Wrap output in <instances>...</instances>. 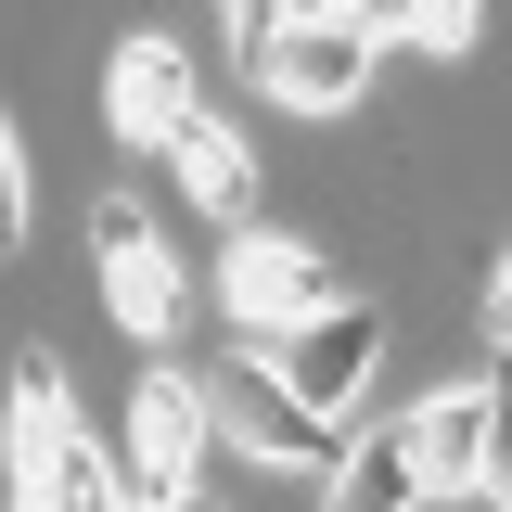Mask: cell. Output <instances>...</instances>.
<instances>
[{
  "label": "cell",
  "instance_id": "1",
  "mask_svg": "<svg viewBox=\"0 0 512 512\" xmlns=\"http://www.w3.org/2000/svg\"><path fill=\"white\" fill-rule=\"evenodd\" d=\"M205 410H218V423H231V436H244L269 474H333V461H346V423H333L320 397H295L269 346L218 359V372H205Z\"/></svg>",
  "mask_w": 512,
  "mask_h": 512
},
{
  "label": "cell",
  "instance_id": "2",
  "mask_svg": "<svg viewBox=\"0 0 512 512\" xmlns=\"http://www.w3.org/2000/svg\"><path fill=\"white\" fill-rule=\"evenodd\" d=\"M90 256H103V308H116L141 346H167V333H180V256L154 244V218H141L128 192L90 205Z\"/></svg>",
  "mask_w": 512,
  "mask_h": 512
},
{
  "label": "cell",
  "instance_id": "3",
  "mask_svg": "<svg viewBox=\"0 0 512 512\" xmlns=\"http://www.w3.org/2000/svg\"><path fill=\"white\" fill-rule=\"evenodd\" d=\"M372 52H384L372 26H346V13L320 0V13H295V26L269 39V64H256V77H269L295 116H346V103L372 90Z\"/></svg>",
  "mask_w": 512,
  "mask_h": 512
},
{
  "label": "cell",
  "instance_id": "4",
  "mask_svg": "<svg viewBox=\"0 0 512 512\" xmlns=\"http://www.w3.org/2000/svg\"><path fill=\"white\" fill-rule=\"evenodd\" d=\"M218 295H231V320H244V333H295V320L346 308V282H333L308 244H282V231H244V244L218 256Z\"/></svg>",
  "mask_w": 512,
  "mask_h": 512
},
{
  "label": "cell",
  "instance_id": "5",
  "mask_svg": "<svg viewBox=\"0 0 512 512\" xmlns=\"http://www.w3.org/2000/svg\"><path fill=\"white\" fill-rule=\"evenodd\" d=\"M205 384L192 372H141L128 397V474H141V500H192V461H205Z\"/></svg>",
  "mask_w": 512,
  "mask_h": 512
},
{
  "label": "cell",
  "instance_id": "6",
  "mask_svg": "<svg viewBox=\"0 0 512 512\" xmlns=\"http://www.w3.org/2000/svg\"><path fill=\"white\" fill-rule=\"evenodd\" d=\"M256 346L282 359V384H295V397H320V410L346 423V397H359V384H372V359H384V320L359 308V295H346V308L295 320V333H256Z\"/></svg>",
  "mask_w": 512,
  "mask_h": 512
},
{
  "label": "cell",
  "instance_id": "7",
  "mask_svg": "<svg viewBox=\"0 0 512 512\" xmlns=\"http://www.w3.org/2000/svg\"><path fill=\"white\" fill-rule=\"evenodd\" d=\"M103 116H116V141H141V154H167L205 103H192V52L180 39H116V77H103Z\"/></svg>",
  "mask_w": 512,
  "mask_h": 512
},
{
  "label": "cell",
  "instance_id": "8",
  "mask_svg": "<svg viewBox=\"0 0 512 512\" xmlns=\"http://www.w3.org/2000/svg\"><path fill=\"white\" fill-rule=\"evenodd\" d=\"M410 448H423V487L436 500H487V384H448L410 410Z\"/></svg>",
  "mask_w": 512,
  "mask_h": 512
},
{
  "label": "cell",
  "instance_id": "9",
  "mask_svg": "<svg viewBox=\"0 0 512 512\" xmlns=\"http://www.w3.org/2000/svg\"><path fill=\"white\" fill-rule=\"evenodd\" d=\"M64 448H77V410H64V372L52 359H26L13 372V500H39L64 474Z\"/></svg>",
  "mask_w": 512,
  "mask_h": 512
},
{
  "label": "cell",
  "instance_id": "10",
  "mask_svg": "<svg viewBox=\"0 0 512 512\" xmlns=\"http://www.w3.org/2000/svg\"><path fill=\"white\" fill-rule=\"evenodd\" d=\"M423 500H436V487H423V448H410V423L333 461V512H423Z\"/></svg>",
  "mask_w": 512,
  "mask_h": 512
},
{
  "label": "cell",
  "instance_id": "11",
  "mask_svg": "<svg viewBox=\"0 0 512 512\" xmlns=\"http://www.w3.org/2000/svg\"><path fill=\"white\" fill-rule=\"evenodd\" d=\"M167 154H180V192H192V205H218V218H244V180H256V167H244V141H231L218 116H192L180 141H167Z\"/></svg>",
  "mask_w": 512,
  "mask_h": 512
},
{
  "label": "cell",
  "instance_id": "12",
  "mask_svg": "<svg viewBox=\"0 0 512 512\" xmlns=\"http://www.w3.org/2000/svg\"><path fill=\"white\" fill-rule=\"evenodd\" d=\"M487 500L512 512V359L487 372Z\"/></svg>",
  "mask_w": 512,
  "mask_h": 512
},
{
  "label": "cell",
  "instance_id": "13",
  "mask_svg": "<svg viewBox=\"0 0 512 512\" xmlns=\"http://www.w3.org/2000/svg\"><path fill=\"white\" fill-rule=\"evenodd\" d=\"M218 13H231V52L244 64H269V39L295 26V0H218Z\"/></svg>",
  "mask_w": 512,
  "mask_h": 512
},
{
  "label": "cell",
  "instance_id": "14",
  "mask_svg": "<svg viewBox=\"0 0 512 512\" xmlns=\"http://www.w3.org/2000/svg\"><path fill=\"white\" fill-rule=\"evenodd\" d=\"M333 13H346V26H372V39H423V13H436V0H333Z\"/></svg>",
  "mask_w": 512,
  "mask_h": 512
},
{
  "label": "cell",
  "instance_id": "15",
  "mask_svg": "<svg viewBox=\"0 0 512 512\" xmlns=\"http://www.w3.org/2000/svg\"><path fill=\"white\" fill-rule=\"evenodd\" d=\"M26 244V154H13V116H0V256Z\"/></svg>",
  "mask_w": 512,
  "mask_h": 512
},
{
  "label": "cell",
  "instance_id": "16",
  "mask_svg": "<svg viewBox=\"0 0 512 512\" xmlns=\"http://www.w3.org/2000/svg\"><path fill=\"white\" fill-rule=\"evenodd\" d=\"M423 52H474V0H436L423 13Z\"/></svg>",
  "mask_w": 512,
  "mask_h": 512
},
{
  "label": "cell",
  "instance_id": "17",
  "mask_svg": "<svg viewBox=\"0 0 512 512\" xmlns=\"http://www.w3.org/2000/svg\"><path fill=\"white\" fill-rule=\"evenodd\" d=\"M487 346L512 359V256H500V282H487Z\"/></svg>",
  "mask_w": 512,
  "mask_h": 512
},
{
  "label": "cell",
  "instance_id": "18",
  "mask_svg": "<svg viewBox=\"0 0 512 512\" xmlns=\"http://www.w3.org/2000/svg\"><path fill=\"white\" fill-rule=\"evenodd\" d=\"M13 512H52V500H13Z\"/></svg>",
  "mask_w": 512,
  "mask_h": 512
},
{
  "label": "cell",
  "instance_id": "19",
  "mask_svg": "<svg viewBox=\"0 0 512 512\" xmlns=\"http://www.w3.org/2000/svg\"><path fill=\"white\" fill-rule=\"evenodd\" d=\"M180 512H205V500H180Z\"/></svg>",
  "mask_w": 512,
  "mask_h": 512
}]
</instances>
